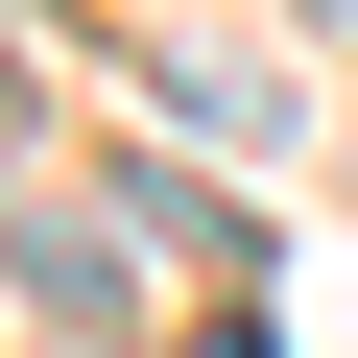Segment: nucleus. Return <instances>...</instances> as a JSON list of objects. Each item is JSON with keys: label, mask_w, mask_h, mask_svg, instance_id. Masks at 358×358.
<instances>
[{"label": "nucleus", "mask_w": 358, "mask_h": 358, "mask_svg": "<svg viewBox=\"0 0 358 358\" xmlns=\"http://www.w3.org/2000/svg\"><path fill=\"white\" fill-rule=\"evenodd\" d=\"M0 143H24V48H0Z\"/></svg>", "instance_id": "1"}]
</instances>
